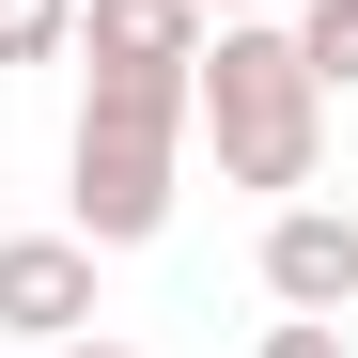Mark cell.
<instances>
[{
	"label": "cell",
	"instance_id": "obj_7",
	"mask_svg": "<svg viewBox=\"0 0 358 358\" xmlns=\"http://www.w3.org/2000/svg\"><path fill=\"white\" fill-rule=\"evenodd\" d=\"M78 47V0H0V63H63Z\"/></svg>",
	"mask_w": 358,
	"mask_h": 358
},
{
	"label": "cell",
	"instance_id": "obj_4",
	"mask_svg": "<svg viewBox=\"0 0 358 358\" xmlns=\"http://www.w3.org/2000/svg\"><path fill=\"white\" fill-rule=\"evenodd\" d=\"M265 296L280 312H358V203H280L265 218Z\"/></svg>",
	"mask_w": 358,
	"mask_h": 358
},
{
	"label": "cell",
	"instance_id": "obj_2",
	"mask_svg": "<svg viewBox=\"0 0 358 358\" xmlns=\"http://www.w3.org/2000/svg\"><path fill=\"white\" fill-rule=\"evenodd\" d=\"M187 125L218 141V187H312V156H327V94L312 63H296V31L280 16H218L203 31V63H187Z\"/></svg>",
	"mask_w": 358,
	"mask_h": 358
},
{
	"label": "cell",
	"instance_id": "obj_6",
	"mask_svg": "<svg viewBox=\"0 0 358 358\" xmlns=\"http://www.w3.org/2000/svg\"><path fill=\"white\" fill-rule=\"evenodd\" d=\"M296 63H312V94H358V0H280Z\"/></svg>",
	"mask_w": 358,
	"mask_h": 358
},
{
	"label": "cell",
	"instance_id": "obj_5",
	"mask_svg": "<svg viewBox=\"0 0 358 358\" xmlns=\"http://www.w3.org/2000/svg\"><path fill=\"white\" fill-rule=\"evenodd\" d=\"M94 63H203V0H78Z\"/></svg>",
	"mask_w": 358,
	"mask_h": 358
},
{
	"label": "cell",
	"instance_id": "obj_3",
	"mask_svg": "<svg viewBox=\"0 0 358 358\" xmlns=\"http://www.w3.org/2000/svg\"><path fill=\"white\" fill-rule=\"evenodd\" d=\"M94 327V250L78 234H0V343H78Z\"/></svg>",
	"mask_w": 358,
	"mask_h": 358
},
{
	"label": "cell",
	"instance_id": "obj_10",
	"mask_svg": "<svg viewBox=\"0 0 358 358\" xmlns=\"http://www.w3.org/2000/svg\"><path fill=\"white\" fill-rule=\"evenodd\" d=\"M203 16H280V0H203Z\"/></svg>",
	"mask_w": 358,
	"mask_h": 358
},
{
	"label": "cell",
	"instance_id": "obj_8",
	"mask_svg": "<svg viewBox=\"0 0 358 358\" xmlns=\"http://www.w3.org/2000/svg\"><path fill=\"white\" fill-rule=\"evenodd\" d=\"M250 358H358V343H343V312H280V327H265Z\"/></svg>",
	"mask_w": 358,
	"mask_h": 358
},
{
	"label": "cell",
	"instance_id": "obj_9",
	"mask_svg": "<svg viewBox=\"0 0 358 358\" xmlns=\"http://www.w3.org/2000/svg\"><path fill=\"white\" fill-rule=\"evenodd\" d=\"M47 358H125V343H94V327H78V343H47Z\"/></svg>",
	"mask_w": 358,
	"mask_h": 358
},
{
	"label": "cell",
	"instance_id": "obj_1",
	"mask_svg": "<svg viewBox=\"0 0 358 358\" xmlns=\"http://www.w3.org/2000/svg\"><path fill=\"white\" fill-rule=\"evenodd\" d=\"M171 156H187V63H94L78 125H63L78 250H141V234H171Z\"/></svg>",
	"mask_w": 358,
	"mask_h": 358
}]
</instances>
